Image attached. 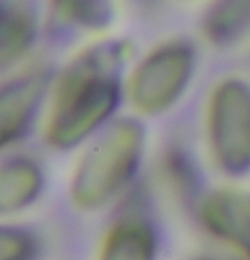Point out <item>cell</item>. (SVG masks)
I'll list each match as a JSON object with an SVG mask.
<instances>
[{
  "label": "cell",
  "instance_id": "cell-1",
  "mask_svg": "<svg viewBox=\"0 0 250 260\" xmlns=\"http://www.w3.org/2000/svg\"><path fill=\"white\" fill-rule=\"evenodd\" d=\"M131 53L127 41H108L86 50L60 77L46 137L58 149H71L91 136L120 101L118 71Z\"/></svg>",
  "mask_w": 250,
  "mask_h": 260
},
{
  "label": "cell",
  "instance_id": "cell-2",
  "mask_svg": "<svg viewBox=\"0 0 250 260\" xmlns=\"http://www.w3.org/2000/svg\"><path fill=\"white\" fill-rule=\"evenodd\" d=\"M144 142V127L137 120L115 122L77 165L71 188L76 204L96 209L117 197L136 175Z\"/></svg>",
  "mask_w": 250,
  "mask_h": 260
},
{
  "label": "cell",
  "instance_id": "cell-3",
  "mask_svg": "<svg viewBox=\"0 0 250 260\" xmlns=\"http://www.w3.org/2000/svg\"><path fill=\"white\" fill-rule=\"evenodd\" d=\"M196 52L187 41L161 45L137 65L131 79L132 105L146 115L161 113L177 103L192 77Z\"/></svg>",
  "mask_w": 250,
  "mask_h": 260
},
{
  "label": "cell",
  "instance_id": "cell-4",
  "mask_svg": "<svg viewBox=\"0 0 250 260\" xmlns=\"http://www.w3.org/2000/svg\"><path fill=\"white\" fill-rule=\"evenodd\" d=\"M209 136L216 161L226 173L250 170V87L238 79H226L209 101Z\"/></svg>",
  "mask_w": 250,
  "mask_h": 260
},
{
  "label": "cell",
  "instance_id": "cell-5",
  "mask_svg": "<svg viewBox=\"0 0 250 260\" xmlns=\"http://www.w3.org/2000/svg\"><path fill=\"white\" fill-rule=\"evenodd\" d=\"M202 221L217 238L228 241L250 258V193L216 190L206 197Z\"/></svg>",
  "mask_w": 250,
  "mask_h": 260
},
{
  "label": "cell",
  "instance_id": "cell-6",
  "mask_svg": "<svg viewBox=\"0 0 250 260\" xmlns=\"http://www.w3.org/2000/svg\"><path fill=\"white\" fill-rule=\"evenodd\" d=\"M46 86H48V74L35 72L16 79L4 87L2 105H0L2 144L14 142L24 136L33 122Z\"/></svg>",
  "mask_w": 250,
  "mask_h": 260
},
{
  "label": "cell",
  "instance_id": "cell-7",
  "mask_svg": "<svg viewBox=\"0 0 250 260\" xmlns=\"http://www.w3.org/2000/svg\"><path fill=\"white\" fill-rule=\"evenodd\" d=\"M38 0H2L0 2V50L2 65L9 67L26 55L38 35Z\"/></svg>",
  "mask_w": 250,
  "mask_h": 260
},
{
  "label": "cell",
  "instance_id": "cell-8",
  "mask_svg": "<svg viewBox=\"0 0 250 260\" xmlns=\"http://www.w3.org/2000/svg\"><path fill=\"white\" fill-rule=\"evenodd\" d=\"M43 187V173L33 159L16 157L4 165L0 176V209L17 212L35 202Z\"/></svg>",
  "mask_w": 250,
  "mask_h": 260
},
{
  "label": "cell",
  "instance_id": "cell-9",
  "mask_svg": "<svg viewBox=\"0 0 250 260\" xmlns=\"http://www.w3.org/2000/svg\"><path fill=\"white\" fill-rule=\"evenodd\" d=\"M154 233L142 221H123L106 235L100 260H154Z\"/></svg>",
  "mask_w": 250,
  "mask_h": 260
},
{
  "label": "cell",
  "instance_id": "cell-10",
  "mask_svg": "<svg viewBox=\"0 0 250 260\" xmlns=\"http://www.w3.org/2000/svg\"><path fill=\"white\" fill-rule=\"evenodd\" d=\"M250 26V0H216L204 21L212 43L225 45L237 40Z\"/></svg>",
  "mask_w": 250,
  "mask_h": 260
},
{
  "label": "cell",
  "instance_id": "cell-11",
  "mask_svg": "<svg viewBox=\"0 0 250 260\" xmlns=\"http://www.w3.org/2000/svg\"><path fill=\"white\" fill-rule=\"evenodd\" d=\"M55 11L64 21L87 27L103 29L113 19L110 0H52Z\"/></svg>",
  "mask_w": 250,
  "mask_h": 260
},
{
  "label": "cell",
  "instance_id": "cell-12",
  "mask_svg": "<svg viewBox=\"0 0 250 260\" xmlns=\"http://www.w3.org/2000/svg\"><path fill=\"white\" fill-rule=\"evenodd\" d=\"M36 240L19 228H4L0 243V260H33Z\"/></svg>",
  "mask_w": 250,
  "mask_h": 260
}]
</instances>
